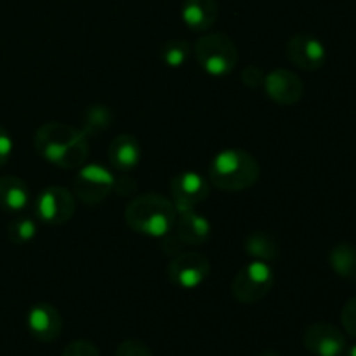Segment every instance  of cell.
Wrapping results in <instances>:
<instances>
[{
	"mask_svg": "<svg viewBox=\"0 0 356 356\" xmlns=\"http://www.w3.org/2000/svg\"><path fill=\"white\" fill-rule=\"evenodd\" d=\"M287 58L298 68L315 72L325 65V45L309 33H296L287 42Z\"/></svg>",
	"mask_w": 356,
	"mask_h": 356,
	"instance_id": "8fae6325",
	"label": "cell"
},
{
	"mask_svg": "<svg viewBox=\"0 0 356 356\" xmlns=\"http://www.w3.org/2000/svg\"><path fill=\"white\" fill-rule=\"evenodd\" d=\"M115 356H153V353L143 341L125 339L124 343L118 344Z\"/></svg>",
	"mask_w": 356,
	"mask_h": 356,
	"instance_id": "603a6c76",
	"label": "cell"
},
{
	"mask_svg": "<svg viewBox=\"0 0 356 356\" xmlns=\"http://www.w3.org/2000/svg\"><path fill=\"white\" fill-rule=\"evenodd\" d=\"M190 54V44H188L186 40H181V38H174V40H169L163 45L162 61L165 63L169 68H181L183 65H186Z\"/></svg>",
	"mask_w": 356,
	"mask_h": 356,
	"instance_id": "44dd1931",
	"label": "cell"
},
{
	"mask_svg": "<svg viewBox=\"0 0 356 356\" xmlns=\"http://www.w3.org/2000/svg\"><path fill=\"white\" fill-rule=\"evenodd\" d=\"M30 202L26 183L16 176L0 177V209L7 212H19Z\"/></svg>",
	"mask_w": 356,
	"mask_h": 356,
	"instance_id": "e0dca14e",
	"label": "cell"
},
{
	"mask_svg": "<svg viewBox=\"0 0 356 356\" xmlns=\"http://www.w3.org/2000/svg\"><path fill=\"white\" fill-rule=\"evenodd\" d=\"M341 323L344 330L356 339V298L350 299L341 312Z\"/></svg>",
	"mask_w": 356,
	"mask_h": 356,
	"instance_id": "d4e9b609",
	"label": "cell"
},
{
	"mask_svg": "<svg viewBox=\"0 0 356 356\" xmlns=\"http://www.w3.org/2000/svg\"><path fill=\"white\" fill-rule=\"evenodd\" d=\"M26 325L31 336L40 343H52L61 336L63 318L58 308L49 302H37L26 315Z\"/></svg>",
	"mask_w": 356,
	"mask_h": 356,
	"instance_id": "7c38bea8",
	"label": "cell"
},
{
	"mask_svg": "<svg viewBox=\"0 0 356 356\" xmlns=\"http://www.w3.org/2000/svg\"><path fill=\"white\" fill-rule=\"evenodd\" d=\"M35 233H37V225L31 218H26V216H21V218L13 219L7 226V235H9V240L13 243H28L30 240L35 238Z\"/></svg>",
	"mask_w": 356,
	"mask_h": 356,
	"instance_id": "7402d4cb",
	"label": "cell"
},
{
	"mask_svg": "<svg viewBox=\"0 0 356 356\" xmlns=\"http://www.w3.org/2000/svg\"><path fill=\"white\" fill-rule=\"evenodd\" d=\"M10 155H13V138H10L9 132L0 125V167H3L9 162Z\"/></svg>",
	"mask_w": 356,
	"mask_h": 356,
	"instance_id": "484cf974",
	"label": "cell"
},
{
	"mask_svg": "<svg viewBox=\"0 0 356 356\" xmlns=\"http://www.w3.org/2000/svg\"><path fill=\"white\" fill-rule=\"evenodd\" d=\"M259 356H280V353H278V351H275V350H266V351H263V353H261Z\"/></svg>",
	"mask_w": 356,
	"mask_h": 356,
	"instance_id": "f1b7e54d",
	"label": "cell"
},
{
	"mask_svg": "<svg viewBox=\"0 0 356 356\" xmlns=\"http://www.w3.org/2000/svg\"><path fill=\"white\" fill-rule=\"evenodd\" d=\"M141 159V148L134 136L122 134L117 136L110 143L108 148V160L111 167L117 170H131L134 169Z\"/></svg>",
	"mask_w": 356,
	"mask_h": 356,
	"instance_id": "2e32d148",
	"label": "cell"
},
{
	"mask_svg": "<svg viewBox=\"0 0 356 356\" xmlns=\"http://www.w3.org/2000/svg\"><path fill=\"white\" fill-rule=\"evenodd\" d=\"M195 58L204 72L212 76H225L238 63V49L225 33H209L195 44Z\"/></svg>",
	"mask_w": 356,
	"mask_h": 356,
	"instance_id": "277c9868",
	"label": "cell"
},
{
	"mask_svg": "<svg viewBox=\"0 0 356 356\" xmlns=\"http://www.w3.org/2000/svg\"><path fill=\"white\" fill-rule=\"evenodd\" d=\"M113 115H111L110 108L101 106V104H94V106L87 108L83 113V124L82 132L90 138V136H99L106 131L111 125Z\"/></svg>",
	"mask_w": 356,
	"mask_h": 356,
	"instance_id": "ffe728a7",
	"label": "cell"
},
{
	"mask_svg": "<svg viewBox=\"0 0 356 356\" xmlns=\"http://www.w3.org/2000/svg\"><path fill=\"white\" fill-rule=\"evenodd\" d=\"M181 242L186 247L190 245H202L211 236V222L207 218L195 211L177 212L174 228L170 229Z\"/></svg>",
	"mask_w": 356,
	"mask_h": 356,
	"instance_id": "5bb4252c",
	"label": "cell"
},
{
	"mask_svg": "<svg viewBox=\"0 0 356 356\" xmlns=\"http://www.w3.org/2000/svg\"><path fill=\"white\" fill-rule=\"evenodd\" d=\"M278 250H280V247H278L275 236H271L266 232H254L245 238V252L252 259L270 263V261L277 259Z\"/></svg>",
	"mask_w": 356,
	"mask_h": 356,
	"instance_id": "ac0fdd59",
	"label": "cell"
},
{
	"mask_svg": "<svg viewBox=\"0 0 356 356\" xmlns=\"http://www.w3.org/2000/svg\"><path fill=\"white\" fill-rule=\"evenodd\" d=\"M115 177L101 163H83L73 181L76 197L86 205H97L115 190Z\"/></svg>",
	"mask_w": 356,
	"mask_h": 356,
	"instance_id": "52a82bcc",
	"label": "cell"
},
{
	"mask_svg": "<svg viewBox=\"0 0 356 356\" xmlns=\"http://www.w3.org/2000/svg\"><path fill=\"white\" fill-rule=\"evenodd\" d=\"M181 16L191 31H207L218 19L219 6L216 0H184Z\"/></svg>",
	"mask_w": 356,
	"mask_h": 356,
	"instance_id": "9a60e30c",
	"label": "cell"
},
{
	"mask_svg": "<svg viewBox=\"0 0 356 356\" xmlns=\"http://www.w3.org/2000/svg\"><path fill=\"white\" fill-rule=\"evenodd\" d=\"M61 356H101V355L96 344L86 339H79L70 343L68 346L65 348V351H63Z\"/></svg>",
	"mask_w": 356,
	"mask_h": 356,
	"instance_id": "cb8c5ba5",
	"label": "cell"
},
{
	"mask_svg": "<svg viewBox=\"0 0 356 356\" xmlns=\"http://www.w3.org/2000/svg\"><path fill=\"white\" fill-rule=\"evenodd\" d=\"M177 211L172 200L159 193L136 197L125 209V222L136 233L152 238H163L176 222Z\"/></svg>",
	"mask_w": 356,
	"mask_h": 356,
	"instance_id": "7a4b0ae2",
	"label": "cell"
},
{
	"mask_svg": "<svg viewBox=\"0 0 356 356\" xmlns=\"http://www.w3.org/2000/svg\"><path fill=\"white\" fill-rule=\"evenodd\" d=\"M211 275V263L207 256L193 250H183V252L172 256V261L167 268V277L176 287L184 291H193L200 287Z\"/></svg>",
	"mask_w": 356,
	"mask_h": 356,
	"instance_id": "8992f818",
	"label": "cell"
},
{
	"mask_svg": "<svg viewBox=\"0 0 356 356\" xmlns=\"http://www.w3.org/2000/svg\"><path fill=\"white\" fill-rule=\"evenodd\" d=\"M332 270L343 278L356 280V247L351 243H339L329 254Z\"/></svg>",
	"mask_w": 356,
	"mask_h": 356,
	"instance_id": "d6986e66",
	"label": "cell"
},
{
	"mask_svg": "<svg viewBox=\"0 0 356 356\" xmlns=\"http://www.w3.org/2000/svg\"><path fill=\"white\" fill-rule=\"evenodd\" d=\"M259 163L249 152L226 148L212 159L209 179L222 191H242L254 186L259 179Z\"/></svg>",
	"mask_w": 356,
	"mask_h": 356,
	"instance_id": "3957f363",
	"label": "cell"
},
{
	"mask_svg": "<svg viewBox=\"0 0 356 356\" xmlns=\"http://www.w3.org/2000/svg\"><path fill=\"white\" fill-rule=\"evenodd\" d=\"M264 90L271 101L284 106L296 104L305 94V86L301 79L291 70L278 68L264 76Z\"/></svg>",
	"mask_w": 356,
	"mask_h": 356,
	"instance_id": "4fadbf2b",
	"label": "cell"
},
{
	"mask_svg": "<svg viewBox=\"0 0 356 356\" xmlns=\"http://www.w3.org/2000/svg\"><path fill=\"white\" fill-rule=\"evenodd\" d=\"M170 195L177 212L193 211L209 197V183L202 174L186 170L170 181Z\"/></svg>",
	"mask_w": 356,
	"mask_h": 356,
	"instance_id": "9c48e42d",
	"label": "cell"
},
{
	"mask_svg": "<svg viewBox=\"0 0 356 356\" xmlns=\"http://www.w3.org/2000/svg\"><path fill=\"white\" fill-rule=\"evenodd\" d=\"M242 80L245 86L249 87H259L264 83V75L257 66H249V68L243 70Z\"/></svg>",
	"mask_w": 356,
	"mask_h": 356,
	"instance_id": "4316f807",
	"label": "cell"
},
{
	"mask_svg": "<svg viewBox=\"0 0 356 356\" xmlns=\"http://www.w3.org/2000/svg\"><path fill=\"white\" fill-rule=\"evenodd\" d=\"M75 197L72 191L63 186L45 188L35 200V214L42 222L52 226L68 222L75 214Z\"/></svg>",
	"mask_w": 356,
	"mask_h": 356,
	"instance_id": "ba28073f",
	"label": "cell"
},
{
	"mask_svg": "<svg viewBox=\"0 0 356 356\" xmlns=\"http://www.w3.org/2000/svg\"><path fill=\"white\" fill-rule=\"evenodd\" d=\"M343 356H356V344L351 348H346V351H344Z\"/></svg>",
	"mask_w": 356,
	"mask_h": 356,
	"instance_id": "83f0119b",
	"label": "cell"
},
{
	"mask_svg": "<svg viewBox=\"0 0 356 356\" xmlns=\"http://www.w3.org/2000/svg\"><path fill=\"white\" fill-rule=\"evenodd\" d=\"M38 155L63 169L82 167L89 156V138L61 122H49L35 132Z\"/></svg>",
	"mask_w": 356,
	"mask_h": 356,
	"instance_id": "6da1fadb",
	"label": "cell"
},
{
	"mask_svg": "<svg viewBox=\"0 0 356 356\" xmlns=\"http://www.w3.org/2000/svg\"><path fill=\"white\" fill-rule=\"evenodd\" d=\"M275 285V271L266 261L254 259L235 275L232 294L242 305H256L263 301Z\"/></svg>",
	"mask_w": 356,
	"mask_h": 356,
	"instance_id": "5b68a950",
	"label": "cell"
},
{
	"mask_svg": "<svg viewBox=\"0 0 356 356\" xmlns=\"http://www.w3.org/2000/svg\"><path fill=\"white\" fill-rule=\"evenodd\" d=\"M302 344L315 356H343L348 343L344 334L336 325L327 322H316L305 330Z\"/></svg>",
	"mask_w": 356,
	"mask_h": 356,
	"instance_id": "30bf717a",
	"label": "cell"
}]
</instances>
